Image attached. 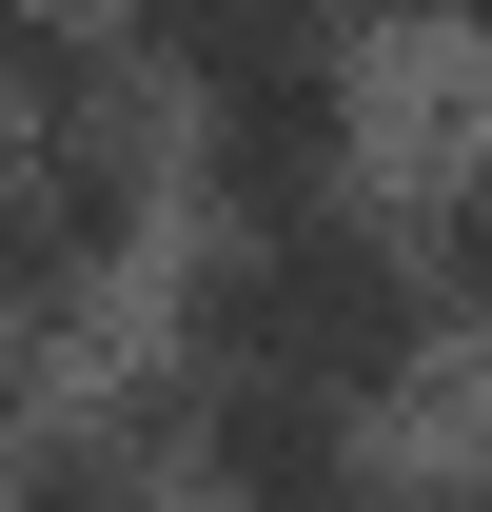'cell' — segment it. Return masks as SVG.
<instances>
[{
  "instance_id": "cell-5",
  "label": "cell",
  "mask_w": 492,
  "mask_h": 512,
  "mask_svg": "<svg viewBox=\"0 0 492 512\" xmlns=\"http://www.w3.org/2000/svg\"><path fill=\"white\" fill-rule=\"evenodd\" d=\"M433 296H453V316L492 335V158L453 178V217H433Z\"/></svg>"
},
{
  "instance_id": "cell-4",
  "label": "cell",
  "mask_w": 492,
  "mask_h": 512,
  "mask_svg": "<svg viewBox=\"0 0 492 512\" xmlns=\"http://www.w3.org/2000/svg\"><path fill=\"white\" fill-rule=\"evenodd\" d=\"M0 512H158V473L99 453V434H60V453H20V493H0Z\"/></svg>"
},
{
  "instance_id": "cell-8",
  "label": "cell",
  "mask_w": 492,
  "mask_h": 512,
  "mask_svg": "<svg viewBox=\"0 0 492 512\" xmlns=\"http://www.w3.org/2000/svg\"><path fill=\"white\" fill-rule=\"evenodd\" d=\"M453 512H492V493H453Z\"/></svg>"
},
{
  "instance_id": "cell-1",
  "label": "cell",
  "mask_w": 492,
  "mask_h": 512,
  "mask_svg": "<svg viewBox=\"0 0 492 512\" xmlns=\"http://www.w3.org/2000/svg\"><path fill=\"white\" fill-rule=\"evenodd\" d=\"M433 335V276L374 237L355 197H276V217H217L197 237V375H276L315 414H374Z\"/></svg>"
},
{
  "instance_id": "cell-3",
  "label": "cell",
  "mask_w": 492,
  "mask_h": 512,
  "mask_svg": "<svg viewBox=\"0 0 492 512\" xmlns=\"http://www.w3.org/2000/svg\"><path fill=\"white\" fill-rule=\"evenodd\" d=\"M178 99H237V79H315L335 60V0H99Z\"/></svg>"
},
{
  "instance_id": "cell-6",
  "label": "cell",
  "mask_w": 492,
  "mask_h": 512,
  "mask_svg": "<svg viewBox=\"0 0 492 512\" xmlns=\"http://www.w3.org/2000/svg\"><path fill=\"white\" fill-rule=\"evenodd\" d=\"M40 60H60V20H40V0H0V99H20Z\"/></svg>"
},
{
  "instance_id": "cell-2",
  "label": "cell",
  "mask_w": 492,
  "mask_h": 512,
  "mask_svg": "<svg viewBox=\"0 0 492 512\" xmlns=\"http://www.w3.org/2000/svg\"><path fill=\"white\" fill-rule=\"evenodd\" d=\"M158 453H178L217 512H394L374 414H315V394H276V375H178L158 394Z\"/></svg>"
},
{
  "instance_id": "cell-7",
  "label": "cell",
  "mask_w": 492,
  "mask_h": 512,
  "mask_svg": "<svg viewBox=\"0 0 492 512\" xmlns=\"http://www.w3.org/2000/svg\"><path fill=\"white\" fill-rule=\"evenodd\" d=\"M453 20H473V60H492V0H453Z\"/></svg>"
}]
</instances>
